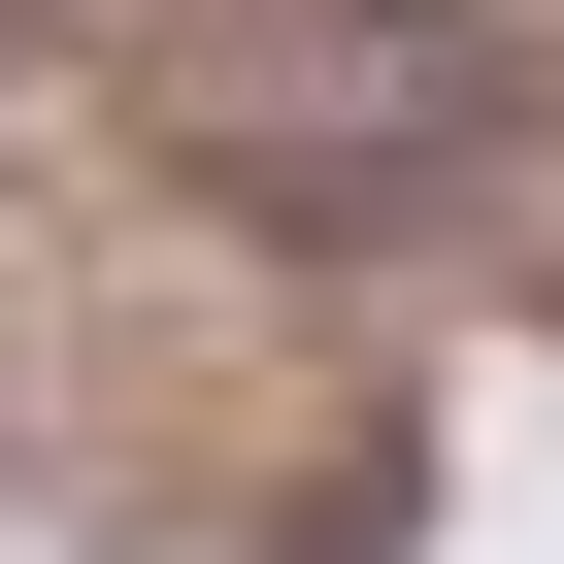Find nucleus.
<instances>
[{"instance_id":"1","label":"nucleus","mask_w":564,"mask_h":564,"mask_svg":"<svg viewBox=\"0 0 564 564\" xmlns=\"http://www.w3.org/2000/svg\"><path fill=\"white\" fill-rule=\"evenodd\" d=\"M166 133H199L232 232H432L531 133V67H498V0H232V34L166 67Z\"/></svg>"}]
</instances>
